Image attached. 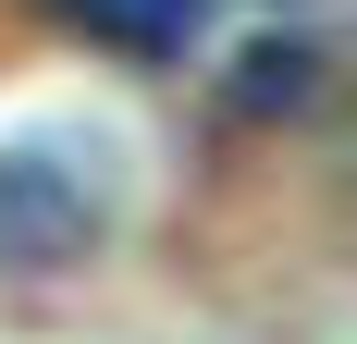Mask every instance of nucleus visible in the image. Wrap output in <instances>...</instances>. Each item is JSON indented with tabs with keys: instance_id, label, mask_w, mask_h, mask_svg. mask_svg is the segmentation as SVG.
<instances>
[{
	"instance_id": "f257e3e1",
	"label": "nucleus",
	"mask_w": 357,
	"mask_h": 344,
	"mask_svg": "<svg viewBox=\"0 0 357 344\" xmlns=\"http://www.w3.org/2000/svg\"><path fill=\"white\" fill-rule=\"evenodd\" d=\"M99 246V185L50 148H0V271L37 283V271H74Z\"/></svg>"
},
{
	"instance_id": "f03ea898",
	"label": "nucleus",
	"mask_w": 357,
	"mask_h": 344,
	"mask_svg": "<svg viewBox=\"0 0 357 344\" xmlns=\"http://www.w3.org/2000/svg\"><path fill=\"white\" fill-rule=\"evenodd\" d=\"M197 13L210 0H62V25L99 37V49H123V62H173L185 37H197Z\"/></svg>"
},
{
	"instance_id": "7ed1b4c3",
	"label": "nucleus",
	"mask_w": 357,
	"mask_h": 344,
	"mask_svg": "<svg viewBox=\"0 0 357 344\" xmlns=\"http://www.w3.org/2000/svg\"><path fill=\"white\" fill-rule=\"evenodd\" d=\"M308 86H321V49H308V37H271V49H247V62H234V111H247V123L308 111Z\"/></svg>"
}]
</instances>
